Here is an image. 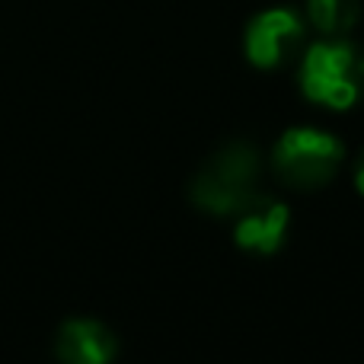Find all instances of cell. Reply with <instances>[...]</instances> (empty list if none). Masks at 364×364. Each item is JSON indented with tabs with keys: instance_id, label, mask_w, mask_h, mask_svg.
I'll list each match as a JSON object with an SVG mask.
<instances>
[{
	"instance_id": "6da1fadb",
	"label": "cell",
	"mask_w": 364,
	"mask_h": 364,
	"mask_svg": "<svg viewBox=\"0 0 364 364\" xmlns=\"http://www.w3.org/2000/svg\"><path fill=\"white\" fill-rule=\"evenodd\" d=\"M262 154L250 141H230L201 164V170L188 182V198L195 208L218 218H233L246 201H252L262 188Z\"/></svg>"
},
{
	"instance_id": "3957f363",
	"label": "cell",
	"mask_w": 364,
	"mask_h": 364,
	"mask_svg": "<svg viewBox=\"0 0 364 364\" xmlns=\"http://www.w3.org/2000/svg\"><path fill=\"white\" fill-rule=\"evenodd\" d=\"M346 144L323 128H288L272 147V173L297 192H314L336 179Z\"/></svg>"
},
{
	"instance_id": "8992f818",
	"label": "cell",
	"mask_w": 364,
	"mask_h": 364,
	"mask_svg": "<svg viewBox=\"0 0 364 364\" xmlns=\"http://www.w3.org/2000/svg\"><path fill=\"white\" fill-rule=\"evenodd\" d=\"M61 364H109L119 355V339L100 320H68L55 336Z\"/></svg>"
},
{
	"instance_id": "5b68a950",
	"label": "cell",
	"mask_w": 364,
	"mask_h": 364,
	"mask_svg": "<svg viewBox=\"0 0 364 364\" xmlns=\"http://www.w3.org/2000/svg\"><path fill=\"white\" fill-rule=\"evenodd\" d=\"M291 227V208L269 192H259L233 214V243L252 256H275Z\"/></svg>"
},
{
	"instance_id": "7a4b0ae2",
	"label": "cell",
	"mask_w": 364,
	"mask_h": 364,
	"mask_svg": "<svg viewBox=\"0 0 364 364\" xmlns=\"http://www.w3.org/2000/svg\"><path fill=\"white\" fill-rule=\"evenodd\" d=\"M297 80L310 102L346 112L364 96V51L348 36L323 38L304 51Z\"/></svg>"
},
{
	"instance_id": "52a82bcc",
	"label": "cell",
	"mask_w": 364,
	"mask_h": 364,
	"mask_svg": "<svg viewBox=\"0 0 364 364\" xmlns=\"http://www.w3.org/2000/svg\"><path fill=\"white\" fill-rule=\"evenodd\" d=\"M307 26L323 38H342L358 26L361 0H307Z\"/></svg>"
},
{
	"instance_id": "ba28073f",
	"label": "cell",
	"mask_w": 364,
	"mask_h": 364,
	"mask_svg": "<svg viewBox=\"0 0 364 364\" xmlns=\"http://www.w3.org/2000/svg\"><path fill=\"white\" fill-rule=\"evenodd\" d=\"M355 186H358V192L364 195V151L358 154V164H355Z\"/></svg>"
},
{
	"instance_id": "277c9868",
	"label": "cell",
	"mask_w": 364,
	"mask_h": 364,
	"mask_svg": "<svg viewBox=\"0 0 364 364\" xmlns=\"http://www.w3.org/2000/svg\"><path fill=\"white\" fill-rule=\"evenodd\" d=\"M307 38V19L291 6H269L256 13L243 32V48L252 68L275 70L294 61Z\"/></svg>"
}]
</instances>
